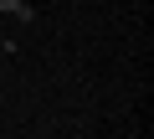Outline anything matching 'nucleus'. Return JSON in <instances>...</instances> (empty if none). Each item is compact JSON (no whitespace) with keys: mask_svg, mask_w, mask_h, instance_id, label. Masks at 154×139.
I'll list each match as a JSON object with an SVG mask.
<instances>
[{"mask_svg":"<svg viewBox=\"0 0 154 139\" xmlns=\"http://www.w3.org/2000/svg\"><path fill=\"white\" fill-rule=\"evenodd\" d=\"M0 11H5V16H21V21H31V16H36L26 0H0Z\"/></svg>","mask_w":154,"mask_h":139,"instance_id":"f257e3e1","label":"nucleus"}]
</instances>
